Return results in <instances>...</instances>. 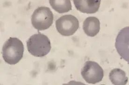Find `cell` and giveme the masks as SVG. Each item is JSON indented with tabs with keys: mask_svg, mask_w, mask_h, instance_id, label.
Returning <instances> with one entry per match:
<instances>
[{
	"mask_svg": "<svg viewBox=\"0 0 129 85\" xmlns=\"http://www.w3.org/2000/svg\"><path fill=\"white\" fill-rule=\"evenodd\" d=\"M24 46L22 42L16 37H10L4 43L2 50L4 61L10 65H15L23 58Z\"/></svg>",
	"mask_w": 129,
	"mask_h": 85,
	"instance_id": "obj_1",
	"label": "cell"
},
{
	"mask_svg": "<svg viewBox=\"0 0 129 85\" xmlns=\"http://www.w3.org/2000/svg\"><path fill=\"white\" fill-rule=\"evenodd\" d=\"M28 52L36 57H43L48 54L51 50L50 39L40 33L34 34L27 41Z\"/></svg>",
	"mask_w": 129,
	"mask_h": 85,
	"instance_id": "obj_2",
	"label": "cell"
},
{
	"mask_svg": "<svg viewBox=\"0 0 129 85\" xmlns=\"http://www.w3.org/2000/svg\"><path fill=\"white\" fill-rule=\"evenodd\" d=\"M31 21L32 25L36 29L38 30H45L52 24L53 15L48 7H39L33 13Z\"/></svg>",
	"mask_w": 129,
	"mask_h": 85,
	"instance_id": "obj_3",
	"label": "cell"
},
{
	"mask_svg": "<svg viewBox=\"0 0 129 85\" xmlns=\"http://www.w3.org/2000/svg\"><path fill=\"white\" fill-rule=\"evenodd\" d=\"M81 74L86 82L94 84L101 81L103 79V69L97 63L87 61L81 69Z\"/></svg>",
	"mask_w": 129,
	"mask_h": 85,
	"instance_id": "obj_4",
	"label": "cell"
},
{
	"mask_svg": "<svg viewBox=\"0 0 129 85\" xmlns=\"http://www.w3.org/2000/svg\"><path fill=\"white\" fill-rule=\"evenodd\" d=\"M56 27L62 35L72 36L78 29L79 22L77 18L73 15H64L56 20Z\"/></svg>",
	"mask_w": 129,
	"mask_h": 85,
	"instance_id": "obj_5",
	"label": "cell"
},
{
	"mask_svg": "<svg viewBox=\"0 0 129 85\" xmlns=\"http://www.w3.org/2000/svg\"><path fill=\"white\" fill-rule=\"evenodd\" d=\"M115 47L120 57L129 63V26L120 30L116 36Z\"/></svg>",
	"mask_w": 129,
	"mask_h": 85,
	"instance_id": "obj_6",
	"label": "cell"
},
{
	"mask_svg": "<svg viewBox=\"0 0 129 85\" xmlns=\"http://www.w3.org/2000/svg\"><path fill=\"white\" fill-rule=\"evenodd\" d=\"M76 9L81 12L94 14L100 8L101 0H73Z\"/></svg>",
	"mask_w": 129,
	"mask_h": 85,
	"instance_id": "obj_7",
	"label": "cell"
},
{
	"mask_svg": "<svg viewBox=\"0 0 129 85\" xmlns=\"http://www.w3.org/2000/svg\"><path fill=\"white\" fill-rule=\"evenodd\" d=\"M83 29L85 33L89 36L94 37L99 32L100 23L95 17L90 16L87 18L83 24Z\"/></svg>",
	"mask_w": 129,
	"mask_h": 85,
	"instance_id": "obj_8",
	"label": "cell"
},
{
	"mask_svg": "<svg viewBox=\"0 0 129 85\" xmlns=\"http://www.w3.org/2000/svg\"><path fill=\"white\" fill-rule=\"evenodd\" d=\"M109 78L114 85H125L128 81V78L125 72L119 68L112 70L110 72Z\"/></svg>",
	"mask_w": 129,
	"mask_h": 85,
	"instance_id": "obj_9",
	"label": "cell"
},
{
	"mask_svg": "<svg viewBox=\"0 0 129 85\" xmlns=\"http://www.w3.org/2000/svg\"><path fill=\"white\" fill-rule=\"evenodd\" d=\"M49 3L53 10L60 14L72 10L71 0H49Z\"/></svg>",
	"mask_w": 129,
	"mask_h": 85,
	"instance_id": "obj_10",
	"label": "cell"
}]
</instances>
